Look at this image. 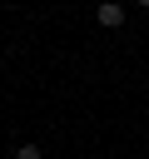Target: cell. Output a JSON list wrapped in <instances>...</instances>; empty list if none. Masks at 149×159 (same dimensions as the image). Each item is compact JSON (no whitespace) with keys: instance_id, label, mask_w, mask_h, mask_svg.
<instances>
[{"instance_id":"3957f363","label":"cell","mask_w":149,"mask_h":159,"mask_svg":"<svg viewBox=\"0 0 149 159\" xmlns=\"http://www.w3.org/2000/svg\"><path fill=\"white\" fill-rule=\"evenodd\" d=\"M139 5H149V0H139Z\"/></svg>"},{"instance_id":"6da1fadb","label":"cell","mask_w":149,"mask_h":159,"mask_svg":"<svg viewBox=\"0 0 149 159\" xmlns=\"http://www.w3.org/2000/svg\"><path fill=\"white\" fill-rule=\"evenodd\" d=\"M99 25H104V30H119V25H124V10H119L114 0H99Z\"/></svg>"},{"instance_id":"7a4b0ae2","label":"cell","mask_w":149,"mask_h":159,"mask_svg":"<svg viewBox=\"0 0 149 159\" xmlns=\"http://www.w3.org/2000/svg\"><path fill=\"white\" fill-rule=\"evenodd\" d=\"M15 159H40V149H35V144H20V154H15Z\"/></svg>"}]
</instances>
